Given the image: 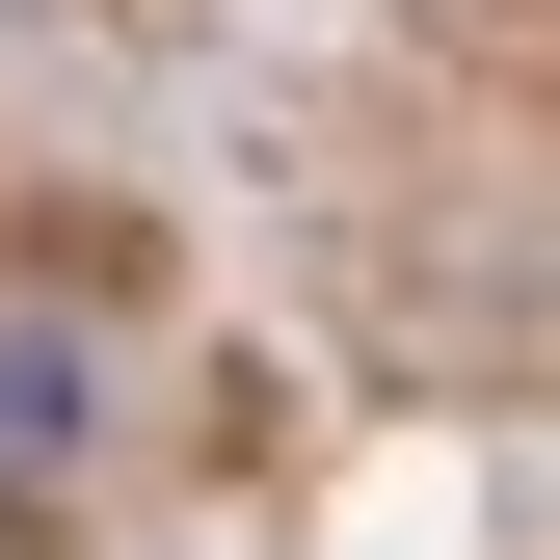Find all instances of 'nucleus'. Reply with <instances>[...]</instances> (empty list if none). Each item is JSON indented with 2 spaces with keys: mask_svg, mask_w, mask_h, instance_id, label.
Instances as JSON below:
<instances>
[{
  "mask_svg": "<svg viewBox=\"0 0 560 560\" xmlns=\"http://www.w3.org/2000/svg\"><path fill=\"white\" fill-rule=\"evenodd\" d=\"M81 454H107V347L27 294V320H0V534H54V508H81Z\"/></svg>",
  "mask_w": 560,
  "mask_h": 560,
  "instance_id": "obj_1",
  "label": "nucleus"
}]
</instances>
